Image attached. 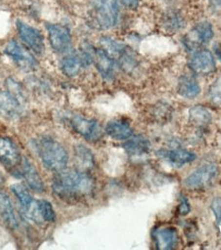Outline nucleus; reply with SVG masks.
Wrapping results in <instances>:
<instances>
[{"label":"nucleus","instance_id":"obj_1","mask_svg":"<svg viewBox=\"0 0 221 250\" xmlns=\"http://www.w3.org/2000/svg\"><path fill=\"white\" fill-rule=\"evenodd\" d=\"M52 192L60 199L73 202L89 197L96 188V183L87 171L80 169L61 170L57 172L52 181Z\"/></svg>","mask_w":221,"mask_h":250},{"label":"nucleus","instance_id":"obj_2","mask_svg":"<svg viewBox=\"0 0 221 250\" xmlns=\"http://www.w3.org/2000/svg\"><path fill=\"white\" fill-rule=\"evenodd\" d=\"M34 148L42 164L48 170L59 172L66 168L69 160L68 152L56 140L41 138L34 142Z\"/></svg>","mask_w":221,"mask_h":250},{"label":"nucleus","instance_id":"obj_3","mask_svg":"<svg viewBox=\"0 0 221 250\" xmlns=\"http://www.w3.org/2000/svg\"><path fill=\"white\" fill-rule=\"evenodd\" d=\"M119 0H92L89 5L91 26L99 30H109L118 24L120 17Z\"/></svg>","mask_w":221,"mask_h":250},{"label":"nucleus","instance_id":"obj_4","mask_svg":"<svg viewBox=\"0 0 221 250\" xmlns=\"http://www.w3.org/2000/svg\"><path fill=\"white\" fill-rule=\"evenodd\" d=\"M213 25L207 20H202L197 22L188 32L181 38V44L188 54L193 53L196 49L205 47L214 38Z\"/></svg>","mask_w":221,"mask_h":250},{"label":"nucleus","instance_id":"obj_5","mask_svg":"<svg viewBox=\"0 0 221 250\" xmlns=\"http://www.w3.org/2000/svg\"><path fill=\"white\" fill-rule=\"evenodd\" d=\"M188 55V69L197 76H209L216 72V60L211 50L201 47Z\"/></svg>","mask_w":221,"mask_h":250},{"label":"nucleus","instance_id":"obj_6","mask_svg":"<svg viewBox=\"0 0 221 250\" xmlns=\"http://www.w3.org/2000/svg\"><path fill=\"white\" fill-rule=\"evenodd\" d=\"M187 20L184 10L181 5L168 6L161 17V27L167 34L181 33L186 28Z\"/></svg>","mask_w":221,"mask_h":250},{"label":"nucleus","instance_id":"obj_7","mask_svg":"<svg viewBox=\"0 0 221 250\" xmlns=\"http://www.w3.org/2000/svg\"><path fill=\"white\" fill-rule=\"evenodd\" d=\"M217 173V165L214 163H207L200 166L199 168L187 175L183 181V185L189 190L203 189L213 182Z\"/></svg>","mask_w":221,"mask_h":250},{"label":"nucleus","instance_id":"obj_8","mask_svg":"<svg viewBox=\"0 0 221 250\" xmlns=\"http://www.w3.org/2000/svg\"><path fill=\"white\" fill-rule=\"evenodd\" d=\"M48 31L49 43L56 53L66 54L71 50L72 36L70 30L62 25L59 24H46Z\"/></svg>","mask_w":221,"mask_h":250},{"label":"nucleus","instance_id":"obj_9","mask_svg":"<svg viewBox=\"0 0 221 250\" xmlns=\"http://www.w3.org/2000/svg\"><path fill=\"white\" fill-rule=\"evenodd\" d=\"M70 122L74 130L88 142H97L101 138L102 130L97 120L81 115H73Z\"/></svg>","mask_w":221,"mask_h":250},{"label":"nucleus","instance_id":"obj_10","mask_svg":"<svg viewBox=\"0 0 221 250\" xmlns=\"http://www.w3.org/2000/svg\"><path fill=\"white\" fill-rule=\"evenodd\" d=\"M23 157L18 149L17 145L8 138L0 137V162L5 167L18 171L22 164Z\"/></svg>","mask_w":221,"mask_h":250},{"label":"nucleus","instance_id":"obj_11","mask_svg":"<svg viewBox=\"0 0 221 250\" xmlns=\"http://www.w3.org/2000/svg\"><path fill=\"white\" fill-rule=\"evenodd\" d=\"M17 29L20 39L23 42L34 51L37 55L43 54L44 51V40L43 36L39 32V31L33 27H30L27 24L18 21L17 22Z\"/></svg>","mask_w":221,"mask_h":250},{"label":"nucleus","instance_id":"obj_12","mask_svg":"<svg viewBox=\"0 0 221 250\" xmlns=\"http://www.w3.org/2000/svg\"><path fill=\"white\" fill-rule=\"evenodd\" d=\"M176 90L181 98L192 101L197 99L202 91L201 84H200L198 76L193 72L183 73L177 80Z\"/></svg>","mask_w":221,"mask_h":250},{"label":"nucleus","instance_id":"obj_13","mask_svg":"<svg viewBox=\"0 0 221 250\" xmlns=\"http://www.w3.org/2000/svg\"><path fill=\"white\" fill-rule=\"evenodd\" d=\"M23 113L22 100L7 90L0 91V115L5 119H17Z\"/></svg>","mask_w":221,"mask_h":250},{"label":"nucleus","instance_id":"obj_14","mask_svg":"<svg viewBox=\"0 0 221 250\" xmlns=\"http://www.w3.org/2000/svg\"><path fill=\"white\" fill-rule=\"evenodd\" d=\"M4 54L9 58H12L24 69L33 70L37 66V62L32 57V55H31L23 46H20L16 40H10L6 44Z\"/></svg>","mask_w":221,"mask_h":250},{"label":"nucleus","instance_id":"obj_15","mask_svg":"<svg viewBox=\"0 0 221 250\" xmlns=\"http://www.w3.org/2000/svg\"><path fill=\"white\" fill-rule=\"evenodd\" d=\"M16 173H19L18 176L25 180L27 186L32 191L37 193H43L45 191V187L43 182H42L41 176L39 175L35 166L28 159L23 158L22 164H20Z\"/></svg>","mask_w":221,"mask_h":250},{"label":"nucleus","instance_id":"obj_16","mask_svg":"<svg viewBox=\"0 0 221 250\" xmlns=\"http://www.w3.org/2000/svg\"><path fill=\"white\" fill-rule=\"evenodd\" d=\"M157 156L165 162L171 164L174 167H181V166L192 163L196 160L197 156L193 152L181 149H161L158 151Z\"/></svg>","mask_w":221,"mask_h":250},{"label":"nucleus","instance_id":"obj_17","mask_svg":"<svg viewBox=\"0 0 221 250\" xmlns=\"http://www.w3.org/2000/svg\"><path fill=\"white\" fill-rule=\"evenodd\" d=\"M97 70L100 74V76L107 81H111L115 78L116 72V62L100 47L96 48V54H94V62Z\"/></svg>","mask_w":221,"mask_h":250},{"label":"nucleus","instance_id":"obj_18","mask_svg":"<svg viewBox=\"0 0 221 250\" xmlns=\"http://www.w3.org/2000/svg\"><path fill=\"white\" fill-rule=\"evenodd\" d=\"M154 239L156 242V247L158 249L169 250L177 246L180 237H178L176 229L171 227H165L158 229V230L155 231Z\"/></svg>","mask_w":221,"mask_h":250},{"label":"nucleus","instance_id":"obj_19","mask_svg":"<svg viewBox=\"0 0 221 250\" xmlns=\"http://www.w3.org/2000/svg\"><path fill=\"white\" fill-rule=\"evenodd\" d=\"M106 133L113 140L126 141L133 135V129L127 121L123 119H116L107 124Z\"/></svg>","mask_w":221,"mask_h":250},{"label":"nucleus","instance_id":"obj_20","mask_svg":"<svg viewBox=\"0 0 221 250\" xmlns=\"http://www.w3.org/2000/svg\"><path fill=\"white\" fill-rule=\"evenodd\" d=\"M0 217L2 218L3 223L10 230H17L19 221L16 216L12 201L9 200L8 196L2 192H0Z\"/></svg>","mask_w":221,"mask_h":250},{"label":"nucleus","instance_id":"obj_21","mask_svg":"<svg viewBox=\"0 0 221 250\" xmlns=\"http://www.w3.org/2000/svg\"><path fill=\"white\" fill-rule=\"evenodd\" d=\"M123 147L128 155L133 156V157H141L150 152L151 144L149 140L141 135H136V137L128 139V141L123 145Z\"/></svg>","mask_w":221,"mask_h":250},{"label":"nucleus","instance_id":"obj_22","mask_svg":"<svg viewBox=\"0 0 221 250\" xmlns=\"http://www.w3.org/2000/svg\"><path fill=\"white\" fill-rule=\"evenodd\" d=\"M84 69L78 50H70L61 62L62 73L68 77L77 76Z\"/></svg>","mask_w":221,"mask_h":250},{"label":"nucleus","instance_id":"obj_23","mask_svg":"<svg viewBox=\"0 0 221 250\" xmlns=\"http://www.w3.org/2000/svg\"><path fill=\"white\" fill-rule=\"evenodd\" d=\"M188 120L197 127H205L212 121V114L208 108L196 105L188 109Z\"/></svg>","mask_w":221,"mask_h":250},{"label":"nucleus","instance_id":"obj_24","mask_svg":"<svg viewBox=\"0 0 221 250\" xmlns=\"http://www.w3.org/2000/svg\"><path fill=\"white\" fill-rule=\"evenodd\" d=\"M75 159L78 169L88 171L94 166V156L92 152L83 145H78L75 148Z\"/></svg>","mask_w":221,"mask_h":250},{"label":"nucleus","instance_id":"obj_25","mask_svg":"<svg viewBox=\"0 0 221 250\" xmlns=\"http://www.w3.org/2000/svg\"><path fill=\"white\" fill-rule=\"evenodd\" d=\"M100 48L106 51L115 62L120 57V55L125 50V48L127 47L126 44L110 36H101L100 38Z\"/></svg>","mask_w":221,"mask_h":250},{"label":"nucleus","instance_id":"obj_26","mask_svg":"<svg viewBox=\"0 0 221 250\" xmlns=\"http://www.w3.org/2000/svg\"><path fill=\"white\" fill-rule=\"evenodd\" d=\"M37 203V208L39 214L41 216L43 222H47V223H55L56 222V211L54 210V207H52L51 203L47 200H43L40 199L38 201H36Z\"/></svg>","mask_w":221,"mask_h":250},{"label":"nucleus","instance_id":"obj_27","mask_svg":"<svg viewBox=\"0 0 221 250\" xmlns=\"http://www.w3.org/2000/svg\"><path fill=\"white\" fill-rule=\"evenodd\" d=\"M208 99L214 106H221V76L216 78L208 89Z\"/></svg>","mask_w":221,"mask_h":250},{"label":"nucleus","instance_id":"obj_28","mask_svg":"<svg viewBox=\"0 0 221 250\" xmlns=\"http://www.w3.org/2000/svg\"><path fill=\"white\" fill-rule=\"evenodd\" d=\"M211 209L216 218V222L221 225V198L217 197L211 203Z\"/></svg>","mask_w":221,"mask_h":250},{"label":"nucleus","instance_id":"obj_29","mask_svg":"<svg viewBox=\"0 0 221 250\" xmlns=\"http://www.w3.org/2000/svg\"><path fill=\"white\" fill-rule=\"evenodd\" d=\"M191 211V205H189L188 200L186 199V197L183 195L181 196V202L180 205H178V213L181 215H186Z\"/></svg>","mask_w":221,"mask_h":250},{"label":"nucleus","instance_id":"obj_30","mask_svg":"<svg viewBox=\"0 0 221 250\" xmlns=\"http://www.w3.org/2000/svg\"><path fill=\"white\" fill-rule=\"evenodd\" d=\"M120 5L129 10H136L141 3V0H119Z\"/></svg>","mask_w":221,"mask_h":250},{"label":"nucleus","instance_id":"obj_31","mask_svg":"<svg viewBox=\"0 0 221 250\" xmlns=\"http://www.w3.org/2000/svg\"><path fill=\"white\" fill-rule=\"evenodd\" d=\"M206 1L213 12L221 14V0H206Z\"/></svg>","mask_w":221,"mask_h":250},{"label":"nucleus","instance_id":"obj_32","mask_svg":"<svg viewBox=\"0 0 221 250\" xmlns=\"http://www.w3.org/2000/svg\"><path fill=\"white\" fill-rule=\"evenodd\" d=\"M215 54H216L218 60H219L220 62H221V46H216V47H215Z\"/></svg>","mask_w":221,"mask_h":250},{"label":"nucleus","instance_id":"obj_33","mask_svg":"<svg viewBox=\"0 0 221 250\" xmlns=\"http://www.w3.org/2000/svg\"><path fill=\"white\" fill-rule=\"evenodd\" d=\"M4 183V179H3V175L1 174V172H0V187H1Z\"/></svg>","mask_w":221,"mask_h":250}]
</instances>
